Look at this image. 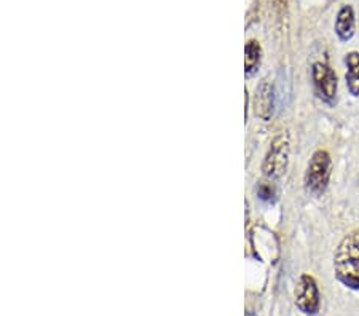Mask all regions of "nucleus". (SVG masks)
<instances>
[{
	"mask_svg": "<svg viewBox=\"0 0 359 316\" xmlns=\"http://www.w3.org/2000/svg\"><path fill=\"white\" fill-rule=\"evenodd\" d=\"M335 277L350 289H359V230L340 241L334 256Z\"/></svg>",
	"mask_w": 359,
	"mask_h": 316,
	"instance_id": "obj_1",
	"label": "nucleus"
},
{
	"mask_svg": "<svg viewBox=\"0 0 359 316\" xmlns=\"http://www.w3.org/2000/svg\"><path fill=\"white\" fill-rule=\"evenodd\" d=\"M332 160L326 151H316L311 155L305 171V187L313 195H321L327 188L331 179Z\"/></svg>",
	"mask_w": 359,
	"mask_h": 316,
	"instance_id": "obj_2",
	"label": "nucleus"
},
{
	"mask_svg": "<svg viewBox=\"0 0 359 316\" xmlns=\"http://www.w3.org/2000/svg\"><path fill=\"white\" fill-rule=\"evenodd\" d=\"M289 162V141L286 135H280L271 142V147L265 157L264 172L269 177H281L286 172Z\"/></svg>",
	"mask_w": 359,
	"mask_h": 316,
	"instance_id": "obj_3",
	"label": "nucleus"
},
{
	"mask_svg": "<svg viewBox=\"0 0 359 316\" xmlns=\"http://www.w3.org/2000/svg\"><path fill=\"white\" fill-rule=\"evenodd\" d=\"M311 78H313L316 95L324 102L332 104L337 96V76L331 66H327L326 62H315L311 67Z\"/></svg>",
	"mask_w": 359,
	"mask_h": 316,
	"instance_id": "obj_4",
	"label": "nucleus"
},
{
	"mask_svg": "<svg viewBox=\"0 0 359 316\" xmlns=\"http://www.w3.org/2000/svg\"><path fill=\"white\" fill-rule=\"evenodd\" d=\"M295 305L305 315H316L320 312V291L311 275H302L295 287Z\"/></svg>",
	"mask_w": 359,
	"mask_h": 316,
	"instance_id": "obj_5",
	"label": "nucleus"
},
{
	"mask_svg": "<svg viewBox=\"0 0 359 316\" xmlns=\"http://www.w3.org/2000/svg\"><path fill=\"white\" fill-rule=\"evenodd\" d=\"M355 11L350 5H344L337 13V18H335V34L341 42H348L355 36Z\"/></svg>",
	"mask_w": 359,
	"mask_h": 316,
	"instance_id": "obj_6",
	"label": "nucleus"
},
{
	"mask_svg": "<svg viewBox=\"0 0 359 316\" xmlns=\"http://www.w3.org/2000/svg\"><path fill=\"white\" fill-rule=\"evenodd\" d=\"M256 112L264 120L270 118L271 112H273V88H271V85L267 80H264L260 86H257Z\"/></svg>",
	"mask_w": 359,
	"mask_h": 316,
	"instance_id": "obj_7",
	"label": "nucleus"
},
{
	"mask_svg": "<svg viewBox=\"0 0 359 316\" xmlns=\"http://www.w3.org/2000/svg\"><path fill=\"white\" fill-rule=\"evenodd\" d=\"M345 80L346 86L351 96H359V53L358 51H350L345 55Z\"/></svg>",
	"mask_w": 359,
	"mask_h": 316,
	"instance_id": "obj_8",
	"label": "nucleus"
},
{
	"mask_svg": "<svg viewBox=\"0 0 359 316\" xmlns=\"http://www.w3.org/2000/svg\"><path fill=\"white\" fill-rule=\"evenodd\" d=\"M260 57H262V48L257 40H249L245 48V67L246 74L251 76L260 64Z\"/></svg>",
	"mask_w": 359,
	"mask_h": 316,
	"instance_id": "obj_9",
	"label": "nucleus"
},
{
	"mask_svg": "<svg viewBox=\"0 0 359 316\" xmlns=\"http://www.w3.org/2000/svg\"><path fill=\"white\" fill-rule=\"evenodd\" d=\"M257 193H259V197L262 198V200L271 201V200H273V197H275V188H273V186H270L269 182H264V184H260V186H259Z\"/></svg>",
	"mask_w": 359,
	"mask_h": 316,
	"instance_id": "obj_10",
	"label": "nucleus"
},
{
	"mask_svg": "<svg viewBox=\"0 0 359 316\" xmlns=\"http://www.w3.org/2000/svg\"><path fill=\"white\" fill-rule=\"evenodd\" d=\"M246 316H254V313H252V312H249Z\"/></svg>",
	"mask_w": 359,
	"mask_h": 316,
	"instance_id": "obj_11",
	"label": "nucleus"
}]
</instances>
